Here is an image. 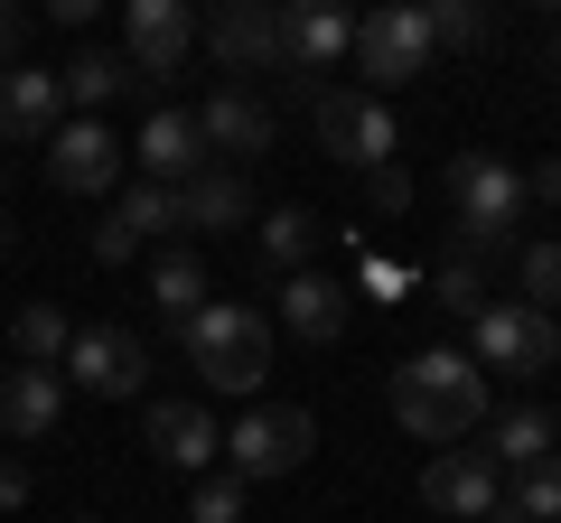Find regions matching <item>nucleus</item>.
<instances>
[{"label": "nucleus", "mask_w": 561, "mask_h": 523, "mask_svg": "<svg viewBox=\"0 0 561 523\" xmlns=\"http://www.w3.org/2000/svg\"><path fill=\"white\" fill-rule=\"evenodd\" d=\"M393 421L412 430V440H431V449L468 440V430H486V374L459 346H421L393 374Z\"/></svg>", "instance_id": "obj_1"}, {"label": "nucleus", "mask_w": 561, "mask_h": 523, "mask_svg": "<svg viewBox=\"0 0 561 523\" xmlns=\"http://www.w3.org/2000/svg\"><path fill=\"white\" fill-rule=\"evenodd\" d=\"M179 356H187V374H197V383L253 403L262 374H272V318H262L253 300H206L197 318L179 327Z\"/></svg>", "instance_id": "obj_2"}, {"label": "nucleus", "mask_w": 561, "mask_h": 523, "mask_svg": "<svg viewBox=\"0 0 561 523\" xmlns=\"http://www.w3.org/2000/svg\"><path fill=\"white\" fill-rule=\"evenodd\" d=\"M449 206H459V253H468V262L505 253V243L524 234V216H534L524 168L496 160V150H459V160H449Z\"/></svg>", "instance_id": "obj_3"}, {"label": "nucleus", "mask_w": 561, "mask_h": 523, "mask_svg": "<svg viewBox=\"0 0 561 523\" xmlns=\"http://www.w3.org/2000/svg\"><path fill=\"white\" fill-rule=\"evenodd\" d=\"M319 449V421H309L300 403H243V421L225 430V477L234 486H272V477H290V467Z\"/></svg>", "instance_id": "obj_4"}, {"label": "nucleus", "mask_w": 561, "mask_h": 523, "mask_svg": "<svg viewBox=\"0 0 561 523\" xmlns=\"http://www.w3.org/2000/svg\"><path fill=\"white\" fill-rule=\"evenodd\" d=\"M468 346H478V374H505V383H542L561 364V327L524 300H486L468 318Z\"/></svg>", "instance_id": "obj_5"}, {"label": "nucleus", "mask_w": 561, "mask_h": 523, "mask_svg": "<svg viewBox=\"0 0 561 523\" xmlns=\"http://www.w3.org/2000/svg\"><path fill=\"white\" fill-rule=\"evenodd\" d=\"M309 121H319V150L346 160V168H393L402 160L393 103H375L365 84H328V94H309Z\"/></svg>", "instance_id": "obj_6"}, {"label": "nucleus", "mask_w": 561, "mask_h": 523, "mask_svg": "<svg viewBox=\"0 0 561 523\" xmlns=\"http://www.w3.org/2000/svg\"><path fill=\"white\" fill-rule=\"evenodd\" d=\"M346 57H356V75L375 84V103L393 94V84H412V75H431V28H421V10H365L356 20V47H346Z\"/></svg>", "instance_id": "obj_7"}, {"label": "nucleus", "mask_w": 561, "mask_h": 523, "mask_svg": "<svg viewBox=\"0 0 561 523\" xmlns=\"http://www.w3.org/2000/svg\"><path fill=\"white\" fill-rule=\"evenodd\" d=\"M57 374L84 383V393H103V403H131L140 383H150V346H140L131 327H76Z\"/></svg>", "instance_id": "obj_8"}, {"label": "nucleus", "mask_w": 561, "mask_h": 523, "mask_svg": "<svg viewBox=\"0 0 561 523\" xmlns=\"http://www.w3.org/2000/svg\"><path fill=\"white\" fill-rule=\"evenodd\" d=\"M197 131H206V160H216V168H243V178H253V160L280 141V131H272V103L243 94V84H216V94L197 103Z\"/></svg>", "instance_id": "obj_9"}, {"label": "nucleus", "mask_w": 561, "mask_h": 523, "mask_svg": "<svg viewBox=\"0 0 561 523\" xmlns=\"http://www.w3.org/2000/svg\"><path fill=\"white\" fill-rule=\"evenodd\" d=\"M187 57H197V20H187V0H131V20H122V66L150 84V75H179Z\"/></svg>", "instance_id": "obj_10"}, {"label": "nucleus", "mask_w": 561, "mask_h": 523, "mask_svg": "<svg viewBox=\"0 0 561 523\" xmlns=\"http://www.w3.org/2000/svg\"><path fill=\"white\" fill-rule=\"evenodd\" d=\"M272 20H280V75H300L309 94H319V75L356 47V20L328 10V0H290V10H272Z\"/></svg>", "instance_id": "obj_11"}, {"label": "nucleus", "mask_w": 561, "mask_h": 523, "mask_svg": "<svg viewBox=\"0 0 561 523\" xmlns=\"http://www.w3.org/2000/svg\"><path fill=\"white\" fill-rule=\"evenodd\" d=\"M197 38L225 75H280V20L262 0H225L216 20H197Z\"/></svg>", "instance_id": "obj_12"}, {"label": "nucleus", "mask_w": 561, "mask_h": 523, "mask_svg": "<svg viewBox=\"0 0 561 523\" xmlns=\"http://www.w3.org/2000/svg\"><path fill=\"white\" fill-rule=\"evenodd\" d=\"M421 504H431V514H449V523H496L505 477L478 458V449H440V458L421 467Z\"/></svg>", "instance_id": "obj_13"}, {"label": "nucleus", "mask_w": 561, "mask_h": 523, "mask_svg": "<svg viewBox=\"0 0 561 523\" xmlns=\"http://www.w3.org/2000/svg\"><path fill=\"white\" fill-rule=\"evenodd\" d=\"M122 150H131V141H113L103 121H57V141H47V178H57L66 197H113Z\"/></svg>", "instance_id": "obj_14"}, {"label": "nucleus", "mask_w": 561, "mask_h": 523, "mask_svg": "<svg viewBox=\"0 0 561 523\" xmlns=\"http://www.w3.org/2000/svg\"><path fill=\"white\" fill-rule=\"evenodd\" d=\"M131 160H140V178H150V187H169V197H179V187H187V178L206 168V131H197V113H179V103H160V113L140 121Z\"/></svg>", "instance_id": "obj_15"}, {"label": "nucleus", "mask_w": 561, "mask_h": 523, "mask_svg": "<svg viewBox=\"0 0 561 523\" xmlns=\"http://www.w3.org/2000/svg\"><path fill=\"white\" fill-rule=\"evenodd\" d=\"M57 121H66V84L57 66H0V141H57Z\"/></svg>", "instance_id": "obj_16"}, {"label": "nucleus", "mask_w": 561, "mask_h": 523, "mask_svg": "<svg viewBox=\"0 0 561 523\" xmlns=\"http://www.w3.org/2000/svg\"><path fill=\"white\" fill-rule=\"evenodd\" d=\"M169 224H179V197H169V187H150V178H140V187H122V197L103 206V224H94V262L113 271V262H131L140 243H150V234H169Z\"/></svg>", "instance_id": "obj_17"}, {"label": "nucleus", "mask_w": 561, "mask_h": 523, "mask_svg": "<svg viewBox=\"0 0 561 523\" xmlns=\"http://www.w3.org/2000/svg\"><path fill=\"white\" fill-rule=\"evenodd\" d=\"M179 224H187V234H243V224H253V178L206 160L197 178L179 187Z\"/></svg>", "instance_id": "obj_18"}, {"label": "nucleus", "mask_w": 561, "mask_h": 523, "mask_svg": "<svg viewBox=\"0 0 561 523\" xmlns=\"http://www.w3.org/2000/svg\"><path fill=\"white\" fill-rule=\"evenodd\" d=\"M552 449H561V430H552V411H542V403L486 411V449H478V458L496 467V477H524V467H542Z\"/></svg>", "instance_id": "obj_19"}, {"label": "nucleus", "mask_w": 561, "mask_h": 523, "mask_svg": "<svg viewBox=\"0 0 561 523\" xmlns=\"http://www.w3.org/2000/svg\"><path fill=\"white\" fill-rule=\"evenodd\" d=\"M346 281H328V271H300V281H280V327L300 346H337L346 337Z\"/></svg>", "instance_id": "obj_20"}, {"label": "nucleus", "mask_w": 561, "mask_h": 523, "mask_svg": "<svg viewBox=\"0 0 561 523\" xmlns=\"http://www.w3.org/2000/svg\"><path fill=\"white\" fill-rule=\"evenodd\" d=\"M57 411H66V374H47V364H20L0 383V440H47Z\"/></svg>", "instance_id": "obj_21"}, {"label": "nucleus", "mask_w": 561, "mask_h": 523, "mask_svg": "<svg viewBox=\"0 0 561 523\" xmlns=\"http://www.w3.org/2000/svg\"><path fill=\"white\" fill-rule=\"evenodd\" d=\"M140 430H150L160 467H179V477H187V467H206V458L225 449V430L206 421V403H150V421H140Z\"/></svg>", "instance_id": "obj_22"}, {"label": "nucleus", "mask_w": 561, "mask_h": 523, "mask_svg": "<svg viewBox=\"0 0 561 523\" xmlns=\"http://www.w3.org/2000/svg\"><path fill=\"white\" fill-rule=\"evenodd\" d=\"M253 253H262L272 281H300L309 253H319V216H309V206H272V216H253Z\"/></svg>", "instance_id": "obj_23"}, {"label": "nucleus", "mask_w": 561, "mask_h": 523, "mask_svg": "<svg viewBox=\"0 0 561 523\" xmlns=\"http://www.w3.org/2000/svg\"><path fill=\"white\" fill-rule=\"evenodd\" d=\"M57 84H66V103H76L84 121H103V103H122V94H131L140 75L122 66V47H84L76 66H57Z\"/></svg>", "instance_id": "obj_24"}, {"label": "nucleus", "mask_w": 561, "mask_h": 523, "mask_svg": "<svg viewBox=\"0 0 561 523\" xmlns=\"http://www.w3.org/2000/svg\"><path fill=\"white\" fill-rule=\"evenodd\" d=\"M66 337H76V327H66V309H47V300H28L20 318H10V346H20V364H47V374L66 364Z\"/></svg>", "instance_id": "obj_25"}, {"label": "nucleus", "mask_w": 561, "mask_h": 523, "mask_svg": "<svg viewBox=\"0 0 561 523\" xmlns=\"http://www.w3.org/2000/svg\"><path fill=\"white\" fill-rule=\"evenodd\" d=\"M496 523H561V458H542V467H524V477L505 486V504H496Z\"/></svg>", "instance_id": "obj_26"}, {"label": "nucleus", "mask_w": 561, "mask_h": 523, "mask_svg": "<svg viewBox=\"0 0 561 523\" xmlns=\"http://www.w3.org/2000/svg\"><path fill=\"white\" fill-rule=\"evenodd\" d=\"M150 300H160L169 309V318H197V309H206V262L197 253H160V271H150Z\"/></svg>", "instance_id": "obj_27"}, {"label": "nucleus", "mask_w": 561, "mask_h": 523, "mask_svg": "<svg viewBox=\"0 0 561 523\" xmlns=\"http://www.w3.org/2000/svg\"><path fill=\"white\" fill-rule=\"evenodd\" d=\"M431 300H440L449 318H478V309H486V271H478L468 253H449L440 271H431Z\"/></svg>", "instance_id": "obj_28"}, {"label": "nucleus", "mask_w": 561, "mask_h": 523, "mask_svg": "<svg viewBox=\"0 0 561 523\" xmlns=\"http://www.w3.org/2000/svg\"><path fill=\"white\" fill-rule=\"evenodd\" d=\"M421 28H431V57H440V47H486L478 0H440V10H421Z\"/></svg>", "instance_id": "obj_29"}, {"label": "nucleus", "mask_w": 561, "mask_h": 523, "mask_svg": "<svg viewBox=\"0 0 561 523\" xmlns=\"http://www.w3.org/2000/svg\"><path fill=\"white\" fill-rule=\"evenodd\" d=\"M524 309H542V318H552L561 309V243H524Z\"/></svg>", "instance_id": "obj_30"}, {"label": "nucleus", "mask_w": 561, "mask_h": 523, "mask_svg": "<svg viewBox=\"0 0 561 523\" xmlns=\"http://www.w3.org/2000/svg\"><path fill=\"white\" fill-rule=\"evenodd\" d=\"M243 514V486L234 477H206L197 496H187V523H234Z\"/></svg>", "instance_id": "obj_31"}, {"label": "nucleus", "mask_w": 561, "mask_h": 523, "mask_svg": "<svg viewBox=\"0 0 561 523\" xmlns=\"http://www.w3.org/2000/svg\"><path fill=\"white\" fill-rule=\"evenodd\" d=\"M365 206H375V216H402V206H412V178H402V160H393V168H365Z\"/></svg>", "instance_id": "obj_32"}, {"label": "nucleus", "mask_w": 561, "mask_h": 523, "mask_svg": "<svg viewBox=\"0 0 561 523\" xmlns=\"http://www.w3.org/2000/svg\"><path fill=\"white\" fill-rule=\"evenodd\" d=\"M20 57H28V20L0 0V66H20Z\"/></svg>", "instance_id": "obj_33"}, {"label": "nucleus", "mask_w": 561, "mask_h": 523, "mask_svg": "<svg viewBox=\"0 0 561 523\" xmlns=\"http://www.w3.org/2000/svg\"><path fill=\"white\" fill-rule=\"evenodd\" d=\"M20 504H28V467L0 458V514H20Z\"/></svg>", "instance_id": "obj_34"}, {"label": "nucleus", "mask_w": 561, "mask_h": 523, "mask_svg": "<svg viewBox=\"0 0 561 523\" xmlns=\"http://www.w3.org/2000/svg\"><path fill=\"white\" fill-rule=\"evenodd\" d=\"M524 197H542V206H561V160H542V168H524Z\"/></svg>", "instance_id": "obj_35"}, {"label": "nucleus", "mask_w": 561, "mask_h": 523, "mask_svg": "<svg viewBox=\"0 0 561 523\" xmlns=\"http://www.w3.org/2000/svg\"><path fill=\"white\" fill-rule=\"evenodd\" d=\"M552 66H561V20H552Z\"/></svg>", "instance_id": "obj_36"}, {"label": "nucleus", "mask_w": 561, "mask_h": 523, "mask_svg": "<svg viewBox=\"0 0 561 523\" xmlns=\"http://www.w3.org/2000/svg\"><path fill=\"white\" fill-rule=\"evenodd\" d=\"M0 253H10V216H0Z\"/></svg>", "instance_id": "obj_37"}, {"label": "nucleus", "mask_w": 561, "mask_h": 523, "mask_svg": "<svg viewBox=\"0 0 561 523\" xmlns=\"http://www.w3.org/2000/svg\"><path fill=\"white\" fill-rule=\"evenodd\" d=\"M76 523H94V514H76Z\"/></svg>", "instance_id": "obj_38"}]
</instances>
